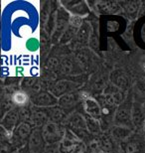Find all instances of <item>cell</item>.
I'll list each match as a JSON object with an SVG mask.
<instances>
[{"label":"cell","instance_id":"obj_1","mask_svg":"<svg viewBox=\"0 0 145 153\" xmlns=\"http://www.w3.org/2000/svg\"><path fill=\"white\" fill-rule=\"evenodd\" d=\"M13 100L17 105H24L27 102V96L24 93H16L13 96Z\"/></svg>","mask_w":145,"mask_h":153},{"label":"cell","instance_id":"obj_2","mask_svg":"<svg viewBox=\"0 0 145 153\" xmlns=\"http://www.w3.org/2000/svg\"><path fill=\"white\" fill-rule=\"evenodd\" d=\"M143 70H144V72H145V63H144V65H143Z\"/></svg>","mask_w":145,"mask_h":153},{"label":"cell","instance_id":"obj_3","mask_svg":"<svg viewBox=\"0 0 145 153\" xmlns=\"http://www.w3.org/2000/svg\"><path fill=\"white\" fill-rule=\"evenodd\" d=\"M144 128H145V121H144Z\"/></svg>","mask_w":145,"mask_h":153}]
</instances>
